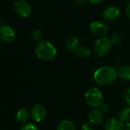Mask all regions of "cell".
<instances>
[{"label": "cell", "instance_id": "277c9868", "mask_svg": "<svg viewBox=\"0 0 130 130\" xmlns=\"http://www.w3.org/2000/svg\"><path fill=\"white\" fill-rule=\"evenodd\" d=\"M112 43L110 41V39L108 37H101L99 38L95 44H94V50L96 53L100 56H104L109 53V52L111 50Z\"/></svg>", "mask_w": 130, "mask_h": 130}, {"label": "cell", "instance_id": "30bf717a", "mask_svg": "<svg viewBox=\"0 0 130 130\" xmlns=\"http://www.w3.org/2000/svg\"><path fill=\"white\" fill-rule=\"evenodd\" d=\"M105 130H126L123 122L117 118H110L105 123Z\"/></svg>", "mask_w": 130, "mask_h": 130}, {"label": "cell", "instance_id": "e0dca14e", "mask_svg": "<svg viewBox=\"0 0 130 130\" xmlns=\"http://www.w3.org/2000/svg\"><path fill=\"white\" fill-rule=\"evenodd\" d=\"M120 120L123 122L130 121V107H126L122 109L120 112Z\"/></svg>", "mask_w": 130, "mask_h": 130}, {"label": "cell", "instance_id": "6da1fadb", "mask_svg": "<svg viewBox=\"0 0 130 130\" xmlns=\"http://www.w3.org/2000/svg\"><path fill=\"white\" fill-rule=\"evenodd\" d=\"M117 72L111 66H104L98 69L94 74V79L100 85H108L115 82Z\"/></svg>", "mask_w": 130, "mask_h": 130}, {"label": "cell", "instance_id": "cb8c5ba5", "mask_svg": "<svg viewBox=\"0 0 130 130\" xmlns=\"http://www.w3.org/2000/svg\"><path fill=\"white\" fill-rule=\"evenodd\" d=\"M126 13L127 16L130 18V3L127 5V7L126 8Z\"/></svg>", "mask_w": 130, "mask_h": 130}, {"label": "cell", "instance_id": "5b68a950", "mask_svg": "<svg viewBox=\"0 0 130 130\" xmlns=\"http://www.w3.org/2000/svg\"><path fill=\"white\" fill-rule=\"evenodd\" d=\"M14 11L21 18H28L31 14V6L26 0H18L14 5Z\"/></svg>", "mask_w": 130, "mask_h": 130}, {"label": "cell", "instance_id": "5bb4252c", "mask_svg": "<svg viewBox=\"0 0 130 130\" xmlns=\"http://www.w3.org/2000/svg\"><path fill=\"white\" fill-rule=\"evenodd\" d=\"M56 130H76V128L71 120H63L59 123Z\"/></svg>", "mask_w": 130, "mask_h": 130}, {"label": "cell", "instance_id": "9a60e30c", "mask_svg": "<svg viewBox=\"0 0 130 130\" xmlns=\"http://www.w3.org/2000/svg\"><path fill=\"white\" fill-rule=\"evenodd\" d=\"M117 75L126 81L130 80V66H123L117 71Z\"/></svg>", "mask_w": 130, "mask_h": 130}, {"label": "cell", "instance_id": "2e32d148", "mask_svg": "<svg viewBox=\"0 0 130 130\" xmlns=\"http://www.w3.org/2000/svg\"><path fill=\"white\" fill-rule=\"evenodd\" d=\"M75 53L77 56L82 59H86L89 57L91 55V50L87 46H80Z\"/></svg>", "mask_w": 130, "mask_h": 130}, {"label": "cell", "instance_id": "ba28073f", "mask_svg": "<svg viewBox=\"0 0 130 130\" xmlns=\"http://www.w3.org/2000/svg\"><path fill=\"white\" fill-rule=\"evenodd\" d=\"M16 37L15 30L10 26H2L0 28V38L2 41L11 43L14 40Z\"/></svg>", "mask_w": 130, "mask_h": 130}, {"label": "cell", "instance_id": "7c38bea8", "mask_svg": "<svg viewBox=\"0 0 130 130\" xmlns=\"http://www.w3.org/2000/svg\"><path fill=\"white\" fill-rule=\"evenodd\" d=\"M66 48L69 52L73 53L76 52L80 47V40L76 36H72L66 39Z\"/></svg>", "mask_w": 130, "mask_h": 130}, {"label": "cell", "instance_id": "7a4b0ae2", "mask_svg": "<svg viewBox=\"0 0 130 130\" xmlns=\"http://www.w3.org/2000/svg\"><path fill=\"white\" fill-rule=\"evenodd\" d=\"M35 53L39 59L43 61H50L56 57L57 50L50 42L43 40L37 43L35 48Z\"/></svg>", "mask_w": 130, "mask_h": 130}, {"label": "cell", "instance_id": "ac0fdd59", "mask_svg": "<svg viewBox=\"0 0 130 130\" xmlns=\"http://www.w3.org/2000/svg\"><path fill=\"white\" fill-rule=\"evenodd\" d=\"M32 38L34 41L40 43L41 41H43V34L41 30H34L32 32Z\"/></svg>", "mask_w": 130, "mask_h": 130}, {"label": "cell", "instance_id": "7402d4cb", "mask_svg": "<svg viewBox=\"0 0 130 130\" xmlns=\"http://www.w3.org/2000/svg\"><path fill=\"white\" fill-rule=\"evenodd\" d=\"M82 130H94V128L92 126V124H91L90 123H86L82 125Z\"/></svg>", "mask_w": 130, "mask_h": 130}, {"label": "cell", "instance_id": "8fae6325", "mask_svg": "<svg viewBox=\"0 0 130 130\" xmlns=\"http://www.w3.org/2000/svg\"><path fill=\"white\" fill-rule=\"evenodd\" d=\"M89 123L92 125H99L104 120V113L99 109H94L88 114Z\"/></svg>", "mask_w": 130, "mask_h": 130}, {"label": "cell", "instance_id": "d6986e66", "mask_svg": "<svg viewBox=\"0 0 130 130\" xmlns=\"http://www.w3.org/2000/svg\"><path fill=\"white\" fill-rule=\"evenodd\" d=\"M122 40H123V37L120 34H114L110 37V41H111L112 44H113V45L120 44L121 43Z\"/></svg>", "mask_w": 130, "mask_h": 130}, {"label": "cell", "instance_id": "9c48e42d", "mask_svg": "<svg viewBox=\"0 0 130 130\" xmlns=\"http://www.w3.org/2000/svg\"><path fill=\"white\" fill-rule=\"evenodd\" d=\"M120 14V10L116 6H109L103 11V18L107 21H113L118 18Z\"/></svg>", "mask_w": 130, "mask_h": 130}, {"label": "cell", "instance_id": "ffe728a7", "mask_svg": "<svg viewBox=\"0 0 130 130\" xmlns=\"http://www.w3.org/2000/svg\"><path fill=\"white\" fill-rule=\"evenodd\" d=\"M20 130H39L38 128L34 125L33 123H27V124H24L21 128Z\"/></svg>", "mask_w": 130, "mask_h": 130}, {"label": "cell", "instance_id": "52a82bcc", "mask_svg": "<svg viewBox=\"0 0 130 130\" xmlns=\"http://www.w3.org/2000/svg\"><path fill=\"white\" fill-rule=\"evenodd\" d=\"M90 29L92 34L99 38L104 37L108 33V27L101 21H94L91 22Z\"/></svg>", "mask_w": 130, "mask_h": 130}, {"label": "cell", "instance_id": "3957f363", "mask_svg": "<svg viewBox=\"0 0 130 130\" xmlns=\"http://www.w3.org/2000/svg\"><path fill=\"white\" fill-rule=\"evenodd\" d=\"M87 104L94 109H98L103 104L104 96L101 91L98 88H91L87 91L85 95Z\"/></svg>", "mask_w": 130, "mask_h": 130}, {"label": "cell", "instance_id": "484cf974", "mask_svg": "<svg viewBox=\"0 0 130 130\" xmlns=\"http://www.w3.org/2000/svg\"><path fill=\"white\" fill-rule=\"evenodd\" d=\"M76 2L80 5H85V3H87L88 0H76Z\"/></svg>", "mask_w": 130, "mask_h": 130}, {"label": "cell", "instance_id": "4fadbf2b", "mask_svg": "<svg viewBox=\"0 0 130 130\" xmlns=\"http://www.w3.org/2000/svg\"><path fill=\"white\" fill-rule=\"evenodd\" d=\"M30 113L27 109L22 108L18 111L15 118L18 123L21 124H25L30 119Z\"/></svg>", "mask_w": 130, "mask_h": 130}, {"label": "cell", "instance_id": "4316f807", "mask_svg": "<svg viewBox=\"0 0 130 130\" xmlns=\"http://www.w3.org/2000/svg\"><path fill=\"white\" fill-rule=\"evenodd\" d=\"M126 130H130V122H129L126 126Z\"/></svg>", "mask_w": 130, "mask_h": 130}, {"label": "cell", "instance_id": "d4e9b609", "mask_svg": "<svg viewBox=\"0 0 130 130\" xmlns=\"http://www.w3.org/2000/svg\"><path fill=\"white\" fill-rule=\"evenodd\" d=\"M88 1H90L93 4H99V3L102 2L103 1H104V0H88Z\"/></svg>", "mask_w": 130, "mask_h": 130}, {"label": "cell", "instance_id": "8992f818", "mask_svg": "<svg viewBox=\"0 0 130 130\" xmlns=\"http://www.w3.org/2000/svg\"><path fill=\"white\" fill-rule=\"evenodd\" d=\"M47 115V111L45 107L40 104L34 105L30 110V117L35 122L43 121Z\"/></svg>", "mask_w": 130, "mask_h": 130}, {"label": "cell", "instance_id": "44dd1931", "mask_svg": "<svg viewBox=\"0 0 130 130\" xmlns=\"http://www.w3.org/2000/svg\"><path fill=\"white\" fill-rule=\"evenodd\" d=\"M124 98L126 102L130 106V88H128L124 93Z\"/></svg>", "mask_w": 130, "mask_h": 130}, {"label": "cell", "instance_id": "603a6c76", "mask_svg": "<svg viewBox=\"0 0 130 130\" xmlns=\"http://www.w3.org/2000/svg\"><path fill=\"white\" fill-rule=\"evenodd\" d=\"M110 105L107 104H103L101 106V110L103 112V113H107L109 112L110 110Z\"/></svg>", "mask_w": 130, "mask_h": 130}]
</instances>
